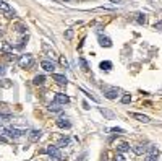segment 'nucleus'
<instances>
[{"label":"nucleus","instance_id":"nucleus-3","mask_svg":"<svg viewBox=\"0 0 162 161\" xmlns=\"http://www.w3.org/2000/svg\"><path fill=\"white\" fill-rule=\"evenodd\" d=\"M18 65L21 68H29L32 65V55L31 54H26V55H21L20 60H18Z\"/></svg>","mask_w":162,"mask_h":161},{"label":"nucleus","instance_id":"nucleus-9","mask_svg":"<svg viewBox=\"0 0 162 161\" xmlns=\"http://www.w3.org/2000/svg\"><path fill=\"white\" fill-rule=\"evenodd\" d=\"M52 78H54L59 85H62V86H66V83H68V80H66V77H63V75H57V73H54V75H52Z\"/></svg>","mask_w":162,"mask_h":161},{"label":"nucleus","instance_id":"nucleus-15","mask_svg":"<svg viewBox=\"0 0 162 161\" xmlns=\"http://www.w3.org/2000/svg\"><path fill=\"white\" fill-rule=\"evenodd\" d=\"M131 150L135 151V155H143L146 151V146H143V145H135V146H131Z\"/></svg>","mask_w":162,"mask_h":161},{"label":"nucleus","instance_id":"nucleus-28","mask_svg":"<svg viewBox=\"0 0 162 161\" xmlns=\"http://www.w3.org/2000/svg\"><path fill=\"white\" fill-rule=\"evenodd\" d=\"M2 51H3V52H10V51H12V47H10V46H8V44H3V47H2Z\"/></svg>","mask_w":162,"mask_h":161},{"label":"nucleus","instance_id":"nucleus-11","mask_svg":"<svg viewBox=\"0 0 162 161\" xmlns=\"http://www.w3.org/2000/svg\"><path fill=\"white\" fill-rule=\"evenodd\" d=\"M130 143H127V142H120V143L117 145V151H120V153H125V151H130Z\"/></svg>","mask_w":162,"mask_h":161},{"label":"nucleus","instance_id":"nucleus-26","mask_svg":"<svg viewBox=\"0 0 162 161\" xmlns=\"http://www.w3.org/2000/svg\"><path fill=\"white\" fill-rule=\"evenodd\" d=\"M113 161H127V159H125V156H123L122 153H118L115 158H113Z\"/></svg>","mask_w":162,"mask_h":161},{"label":"nucleus","instance_id":"nucleus-12","mask_svg":"<svg viewBox=\"0 0 162 161\" xmlns=\"http://www.w3.org/2000/svg\"><path fill=\"white\" fill-rule=\"evenodd\" d=\"M99 44H101L102 47H112V41L109 39V37H106V36H99Z\"/></svg>","mask_w":162,"mask_h":161},{"label":"nucleus","instance_id":"nucleus-29","mask_svg":"<svg viewBox=\"0 0 162 161\" xmlns=\"http://www.w3.org/2000/svg\"><path fill=\"white\" fill-rule=\"evenodd\" d=\"M60 64H62V65H65V67H66V65H68V60H66L65 57H60Z\"/></svg>","mask_w":162,"mask_h":161},{"label":"nucleus","instance_id":"nucleus-18","mask_svg":"<svg viewBox=\"0 0 162 161\" xmlns=\"http://www.w3.org/2000/svg\"><path fill=\"white\" fill-rule=\"evenodd\" d=\"M49 111H50V112H60V111H62V107H59V104L54 101V103H52L50 106H49Z\"/></svg>","mask_w":162,"mask_h":161},{"label":"nucleus","instance_id":"nucleus-27","mask_svg":"<svg viewBox=\"0 0 162 161\" xmlns=\"http://www.w3.org/2000/svg\"><path fill=\"white\" fill-rule=\"evenodd\" d=\"M110 132H117V134H123V129H120V127H112Z\"/></svg>","mask_w":162,"mask_h":161},{"label":"nucleus","instance_id":"nucleus-32","mask_svg":"<svg viewBox=\"0 0 162 161\" xmlns=\"http://www.w3.org/2000/svg\"><path fill=\"white\" fill-rule=\"evenodd\" d=\"M144 161H156V156H151V155H147Z\"/></svg>","mask_w":162,"mask_h":161},{"label":"nucleus","instance_id":"nucleus-7","mask_svg":"<svg viewBox=\"0 0 162 161\" xmlns=\"http://www.w3.org/2000/svg\"><path fill=\"white\" fill-rule=\"evenodd\" d=\"M54 101L57 104H68L70 103V98L66 96V94H63V93H57L55 98H54Z\"/></svg>","mask_w":162,"mask_h":161},{"label":"nucleus","instance_id":"nucleus-21","mask_svg":"<svg viewBox=\"0 0 162 161\" xmlns=\"http://www.w3.org/2000/svg\"><path fill=\"white\" fill-rule=\"evenodd\" d=\"M130 101H131V96H130V94H125V96L122 98V103H123V104H128Z\"/></svg>","mask_w":162,"mask_h":161},{"label":"nucleus","instance_id":"nucleus-6","mask_svg":"<svg viewBox=\"0 0 162 161\" xmlns=\"http://www.w3.org/2000/svg\"><path fill=\"white\" fill-rule=\"evenodd\" d=\"M130 117H133V119H136V121L143 122V124H147V122H151L149 117L144 116V114H140V112H130Z\"/></svg>","mask_w":162,"mask_h":161},{"label":"nucleus","instance_id":"nucleus-22","mask_svg":"<svg viewBox=\"0 0 162 161\" xmlns=\"http://www.w3.org/2000/svg\"><path fill=\"white\" fill-rule=\"evenodd\" d=\"M138 23H140V25H144V23H146V16L144 15H138Z\"/></svg>","mask_w":162,"mask_h":161},{"label":"nucleus","instance_id":"nucleus-23","mask_svg":"<svg viewBox=\"0 0 162 161\" xmlns=\"http://www.w3.org/2000/svg\"><path fill=\"white\" fill-rule=\"evenodd\" d=\"M65 37L66 39H71V37H73V30H66L65 31Z\"/></svg>","mask_w":162,"mask_h":161},{"label":"nucleus","instance_id":"nucleus-1","mask_svg":"<svg viewBox=\"0 0 162 161\" xmlns=\"http://www.w3.org/2000/svg\"><path fill=\"white\" fill-rule=\"evenodd\" d=\"M5 135H8V137H12V138H18V137H21V135H25V134H28L26 130H21V129H16V127H10V129H3L2 130Z\"/></svg>","mask_w":162,"mask_h":161},{"label":"nucleus","instance_id":"nucleus-2","mask_svg":"<svg viewBox=\"0 0 162 161\" xmlns=\"http://www.w3.org/2000/svg\"><path fill=\"white\" fill-rule=\"evenodd\" d=\"M46 153L54 159H62V153H60V148L57 145H49L46 148Z\"/></svg>","mask_w":162,"mask_h":161},{"label":"nucleus","instance_id":"nucleus-25","mask_svg":"<svg viewBox=\"0 0 162 161\" xmlns=\"http://www.w3.org/2000/svg\"><path fill=\"white\" fill-rule=\"evenodd\" d=\"M154 30L162 31V20H160V21H157V23H154Z\"/></svg>","mask_w":162,"mask_h":161},{"label":"nucleus","instance_id":"nucleus-10","mask_svg":"<svg viewBox=\"0 0 162 161\" xmlns=\"http://www.w3.org/2000/svg\"><path fill=\"white\" fill-rule=\"evenodd\" d=\"M42 137V132L41 130H31L29 132V140L31 142H39Z\"/></svg>","mask_w":162,"mask_h":161},{"label":"nucleus","instance_id":"nucleus-34","mask_svg":"<svg viewBox=\"0 0 162 161\" xmlns=\"http://www.w3.org/2000/svg\"><path fill=\"white\" fill-rule=\"evenodd\" d=\"M112 2H115V3H120V2H122V0H112Z\"/></svg>","mask_w":162,"mask_h":161},{"label":"nucleus","instance_id":"nucleus-35","mask_svg":"<svg viewBox=\"0 0 162 161\" xmlns=\"http://www.w3.org/2000/svg\"><path fill=\"white\" fill-rule=\"evenodd\" d=\"M66 2H68V0H66Z\"/></svg>","mask_w":162,"mask_h":161},{"label":"nucleus","instance_id":"nucleus-31","mask_svg":"<svg viewBox=\"0 0 162 161\" xmlns=\"http://www.w3.org/2000/svg\"><path fill=\"white\" fill-rule=\"evenodd\" d=\"M16 28H18V31H20V33H25V31H26V28L23 26V25H18Z\"/></svg>","mask_w":162,"mask_h":161},{"label":"nucleus","instance_id":"nucleus-14","mask_svg":"<svg viewBox=\"0 0 162 161\" xmlns=\"http://www.w3.org/2000/svg\"><path fill=\"white\" fill-rule=\"evenodd\" d=\"M32 83L37 85V86H41V85L46 83V77H44V75H36L34 80H32Z\"/></svg>","mask_w":162,"mask_h":161},{"label":"nucleus","instance_id":"nucleus-5","mask_svg":"<svg viewBox=\"0 0 162 161\" xmlns=\"http://www.w3.org/2000/svg\"><path fill=\"white\" fill-rule=\"evenodd\" d=\"M0 10L5 12L7 15H8V18H13V16H15V12H13L12 8H10V5H8V3H5L3 0H0Z\"/></svg>","mask_w":162,"mask_h":161},{"label":"nucleus","instance_id":"nucleus-17","mask_svg":"<svg viewBox=\"0 0 162 161\" xmlns=\"http://www.w3.org/2000/svg\"><path fill=\"white\" fill-rule=\"evenodd\" d=\"M102 70H106V72H109V70L112 68V62H109V60H106V62H101V65H99Z\"/></svg>","mask_w":162,"mask_h":161},{"label":"nucleus","instance_id":"nucleus-13","mask_svg":"<svg viewBox=\"0 0 162 161\" xmlns=\"http://www.w3.org/2000/svg\"><path fill=\"white\" fill-rule=\"evenodd\" d=\"M57 125H59L60 129H70V127H71V122L66 121V119H57Z\"/></svg>","mask_w":162,"mask_h":161},{"label":"nucleus","instance_id":"nucleus-16","mask_svg":"<svg viewBox=\"0 0 162 161\" xmlns=\"http://www.w3.org/2000/svg\"><path fill=\"white\" fill-rule=\"evenodd\" d=\"M70 145V138H68V137H62V138L59 140V145H57V146H59V148H63V146H68Z\"/></svg>","mask_w":162,"mask_h":161},{"label":"nucleus","instance_id":"nucleus-19","mask_svg":"<svg viewBox=\"0 0 162 161\" xmlns=\"http://www.w3.org/2000/svg\"><path fill=\"white\" fill-rule=\"evenodd\" d=\"M79 65H81V68H83L84 72H88V70H89V67H88V62H86V60H84L83 57H79Z\"/></svg>","mask_w":162,"mask_h":161},{"label":"nucleus","instance_id":"nucleus-4","mask_svg":"<svg viewBox=\"0 0 162 161\" xmlns=\"http://www.w3.org/2000/svg\"><path fill=\"white\" fill-rule=\"evenodd\" d=\"M118 94H120V88H115V86H113V88H107V89H106V98H107V99H115Z\"/></svg>","mask_w":162,"mask_h":161},{"label":"nucleus","instance_id":"nucleus-24","mask_svg":"<svg viewBox=\"0 0 162 161\" xmlns=\"http://www.w3.org/2000/svg\"><path fill=\"white\" fill-rule=\"evenodd\" d=\"M101 112H102V114H104V116H107V117H109V119H112V117H113V114H112V112H110V111L101 109Z\"/></svg>","mask_w":162,"mask_h":161},{"label":"nucleus","instance_id":"nucleus-33","mask_svg":"<svg viewBox=\"0 0 162 161\" xmlns=\"http://www.w3.org/2000/svg\"><path fill=\"white\" fill-rule=\"evenodd\" d=\"M83 107H84V109H89V104H88L86 101H84V103H83Z\"/></svg>","mask_w":162,"mask_h":161},{"label":"nucleus","instance_id":"nucleus-20","mask_svg":"<svg viewBox=\"0 0 162 161\" xmlns=\"http://www.w3.org/2000/svg\"><path fill=\"white\" fill-rule=\"evenodd\" d=\"M149 155H151V156H156V158H157V155H159V150H157L154 145H151V146H149Z\"/></svg>","mask_w":162,"mask_h":161},{"label":"nucleus","instance_id":"nucleus-8","mask_svg":"<svg viewBox=\"0 0 162 161\" xmlns=\"http://www.w3.org/2000/svg\"><path fill=\"white\" fill-rule=\"evenodd\" d=\"M41 67L46 70V72H54L55 70V64L50 62V60H42L41 62Z\"/></svg>","mask_w":162,"mask_h":161},{"label":"nucleus","instance_id":"nucleus-30","mask_svg":"<svg viewBox=\"0 0 162 161\" xmlns=\"http://www.w3.org/2000/svg\"><path fill=\"white\" fill-rule=\"evenodd\" d=\"M5 67H3V65H0V77H3V75H5Z\"/></svg>","mask_w":162,"mask_h":161}]
</instances>
